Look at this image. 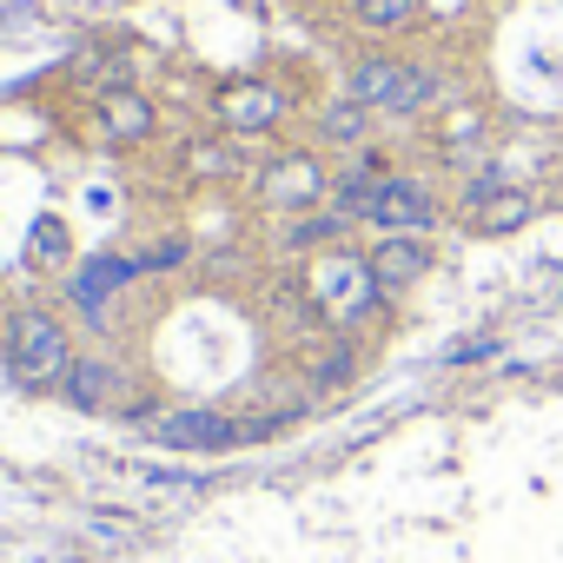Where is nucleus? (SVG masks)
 I'll return each instance as SVG.
<instances>
[{
  "label": "nucleus",
  "instance_id": "f257e3e1",
  "mask_svg": "<svg viewBox=\"0 0 563 563\" xmlns=\"http://www.w3.org/2000/svg\"><path fill=\"white\" fill-rule=\"evenodd\" d=\"M8 365H14V378H21L27 391H54V385L74 372V332H67L54 312L27 306V312L8 319Z\"/></svg>",
  "mask_w": 563,
  "mask_h": 563
},
{
  "label": "nucleus",
  "instance_id": "f03ea898",
  "mask_svg": "<svg viewBox=\"0 0 563 563\" xmlns=\"http://www.w3.org/2000/svg\"><path fill=\"white\" fill-rule=\"evenodd\" d=\"M306 299H312L319 319L358 325L385 292H378V278H372V258H358L345 245H325V258H312V272H306Z\"/></svg>",
  "mask_w": 563,
  "mask_h": 563
},
{
  "label": "nucleus",
  "instance_id": "7ed1b4c3",
  "mask_svg": "<svg viewBox=\"0 0 563 563\" xmlns=\"http://www.w3.org/2000/svg\"><path fill=\"white\" fill-rule=\"evenodd\" d=\"M438 219L444 212H438V199H431V186L418 173H385L378 192H372V206H365V225H378V232H418V239H431Z\"/></svg>",
  "mask_w": 563,
  "mask_h": 563
},
{
  "label": "nucleus",
  "instance_id": "20e7f679",
  "mask_svg": "<svg viewBox=\"0 0 563 563\" xmlns=\"http://www.w3.org/2000/svg\"><path fill=\"white\" fill-rule=\"evenodd\" d=\"M146 438L153 444H166V451H199V457H212V451H232V444H252V431L239 424V418H225V411H153L146 418Z\"/></svg>",
  "mask_w": 563,
  "mask_h": 563
},
{
  "label": "nucleus",
  "instance_id": "39448f33",
  "mask_svg": "<svg viewBox=\"0 0 563 563\" xmlns=\"http://www.w3.org/2000/svg\"><path fill=\"white\" fill-rule=\"evenodd\" d=\"M133 278H140V258H133V252H93V258H80V265L67 272V306L100 325V319H107V299L126 292Z\"/></svg>",
  "mask_w": 563,
  "mask_h": 563
},
{
  "label": "nucleus",
  "instance_id": "423d86ee",
  "mask_svg": "<svg viewBox=\"0 0 563 563\" xmlns=\"http://www.w3.org/2000/svg\"><path fill=\"white\" fill-rule=\"evenodd\" d=\"M286 113H292V93L278 80H232V87H219V120L232 133H272Z\"/></svg>",
  "mask_w": 563,
  "mask_h": 563
},
{
  "label": "nucleus",
  "instance_id": "0eeeda50",
  "mask_svg": "<svg viewBox=\"0 0 563 563\" xmlns=\"http://www.w3.org/2000/svg\"><path fill=\"white\" fill-rule=\"evenodd\" d=\"M365 258H372L378 292H411L418 278H431V265H438L431 239H418V232H385V239H378Z\"/></svg>",
  "mask_w": 563,
  "mask_h": 563
},
{
  "label": "nucleus",
  "instance_id": "6e6552de",
  "mask_svg": "<svg viewBox=\"0 0 563 563\" xmlns=\"http://www.w3.org/2000/svg\"><path fill=\"white\" fill-rule=\"evenodd\" d=\"M258 186H265V199H272V206H312V199H325V192H332V179H325V173H319V159H306V153L272 159Z\"/></svg>",
  "mask_w": 563,
  "mask_h": 563
},
{
  "label": "nucleus",
  "instance_id": "1a4fd4ad",
  "mask_svg": "<svg viewBox=\"0 0 563 563\" xmlns=\"http://www.w3.org/2000/svg\"><path fill=\"white\" fill-rule=\"evenodd\" d=\"M120 385H126V372H120L113 358H74V372L60 378V398H67L74 411H107V405L120 398Z\"/></svg>",
  "mask_w": 563,
  "mask_h": 563
},
{
  "label": "nucleus",
  "instance_id": "9d476101",
  "mask_svg": "<svg viewBox=\"0 0 563 563\" xmlns=\"http://www.w3.org/2000/svg\"><path fill=\"white\" fill-rule=\"evenodd\" d=\"M405 54H365V60H352V74H345V100H358V107H391V93H398V80H405Z\"/></svg>",
  "mask_w": 563,
  "mask_h": 563
},
{
  "label": "nucleus",
  "instance_id": "9b49d317",
  "mask_svg": "<svg viewBox=\"0 0 563 563\" xmlns=\"http://www.w3.org/2000/svg\"><path fill=\"white\" fill-rule=\"evenodd\" d=\"M100 113H107V140H113V146H146V140H153V120H159V113H153V100H146V93H133V87L107 93V107H100Z\"/></svg>",
  "mask_w": 563,
  "mask_h": 563
},
{
  "label": "nucleus",
  "instance_id": "f8f14e48",
  "mask_svg": "<svg viewBox=\"0 0 563 563\" xmlns=\"http://www.w3.org/2000/svg\"><path fill=\"white\" fill-rule=\"evenodd\" d=\"M438 93H444V67H438V60H411L385 113H391V120H418V113H424V107H431Z\"/></svg>",
  "mask_w": 563,
  "mask_h": 563
},
{
  "label": "nucleus",
  "instance_id": "ddd939ff",
  "mask_svg": "<svg viewBox=\"0 0 563 563\" xmlns=\"http://www.w3.org/2000/svg\"><path fill=\"white\" fill-rule=\"evenodd\" d=\"M358 34H405L424 21V0H352V14H345Z\"/></svg>",
  "mask_w": 563,
  "mask_h": 563
},
{
  "label": "nucleus",
  "instance_id": "4468645a",
  "mask_svg": "<svg viewBox=\"0 0 563 563\" xmlns=\"http://www.w3.org/2000/svg\"><path fill=\"white\" fill-rule=\"evenodd\" d=\"M345 232H352V219L332 206V212H306V219H292V225H278V252H312V245H345Z\"/></svg>",
  "mask_w": 563,
  "mask_h": 563
},
{
  "label": "nucleus",
  "instance_id": "2eb2a0df",
  "mask_svg": "<svg viewBox=\"0 0 563 563\" xmlns=\"http://www.w3.org/2000/svg\"><path fill=\"white\" fill-rule=\"evenodd\" d=\"M319 140H325V146H345V153L372 146V107H358V100H332V107L319 113Z\"/></svg>",
  "mask_w": 563,
  "mask_h": 563
},
{
  "label": "nucleus",
  "instance_id": "dca6fc26",
  "mask_svg": "<svg viewBox=\"0 0 563 563\" xmlns=\"http://www.w3.org/2000/svg\"><path fill=\"white\" fill-rule=\"evenodd\" d=\"M510 186H517V179H510L504 166H477V173H471V179L457 186V212H471V219H484V212H490V206H497V199H504Z\"/></svg>",
  "mask_w": 563,
  "mask_h": 563
},
{
  "label": "nucleus",
  "instance_id": "f3484780",
  "mask_svg": "<svg viewBox=\"0 0 563 563\" xmlns=\"http://www.w3.org/2000/svg\"><path fill=\"white\" fill-rule=\"evenodd\" d=\"M537 219V192H523V186H510L484 219H477V232H490V239H504V232H523Z\"/></svg>",
  "mask_w": 563,
  "mask_h": 563
},
{
  "label": "nucleus",
  "instance_id": "a211bd4d",
  "mask_svg": "<svg viewBox=\"0 0 563 563\" xmlns=\"http://www.w3.org/2000/svg\"><path fill=\"white\" fill-rule=\"evenodd\" d=\"M358 378V345L352 339H332L319 358H312V385L319 391H339V385H352Z\"/></svg>",
  "mask_w": 563,
  "mask_h": 563
},
{
  "label": "nucleus",
  "instance_id": "6ab92c4d",
  "mask_svg": "<svg viewBox=\"0 0 563 563\" xmlns=\"http://www.w3.org/2000/svg\"><path fill=\"white\" fill-rule=\"evenodd\" d=\"M133 258H140V278H146V272H173V265H186V239H166V245L133 252Z\"/></svg>",
  "mask_w": 563,
  "mask_h": 563
},
{
  "label": "nucleus",
  "instance_id": "aec40b11",
  "mask_svg": "<svg viewBox=\"0 0 563 563\" xmlns=\"http://www.w3.org/2000/svg\"><path fill=\"white\" fill-rule=\"evenodd\" d=\"M497 339H471V345H451V365H471V358H490Z\"/></svg>",
  "mask_w": 563,
  "mask_h": 563
},
{
  "label": "nucleus",
  "instance_id": "412c9836",
  "mask_svg": "<svg viewBox=\"0 0 563 563\" xmlns=\"http://www.w3.org/2000/svg\"><path fill=\"white\" fill-rule=\"evenodd\" d=\"M556 199H563V192H556Z\"/></svg>",
  "mask_w": 563,
  "mask_h": 563
}]
</instances>
